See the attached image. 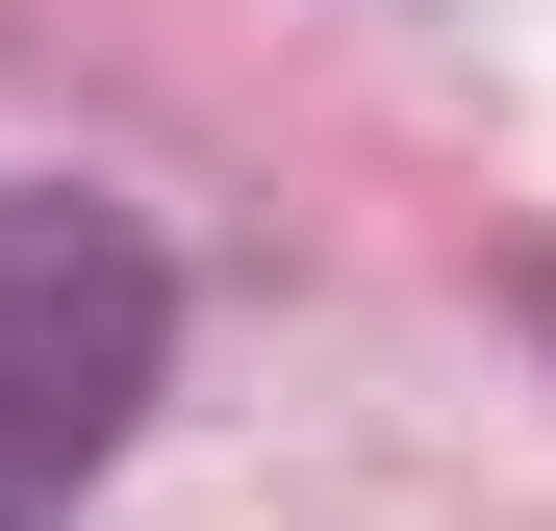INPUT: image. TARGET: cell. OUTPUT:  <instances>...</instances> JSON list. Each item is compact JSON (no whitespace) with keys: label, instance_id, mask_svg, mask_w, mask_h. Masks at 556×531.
<instances>
[{"label":"cell","instance_id":"obj_1","mask_svg":"<svg viewBox=\"0 0 556 531\" xmlns=\"http://www.w3.org/2000/svg\"><path fill=\"white\" fill-rule=\"evenodd\" d=\"M152 405H177V228L127 177H0V531H51Z\"/></svg>","mask_w":556,"mask_h":531},{"label":"cell","instance_id":"obj_2","mask_svg":"<svg viewBox=\"0 0 556 531\" xmlns=\"http://www.w3.org/2000/svg\"><path fill=\"white\" fill-rule=\"evenodd\" d=\"M506 304H531V354H556V253H506Z\"/></svg>","mask_w":556,"mask_h":531}]
</instances>
